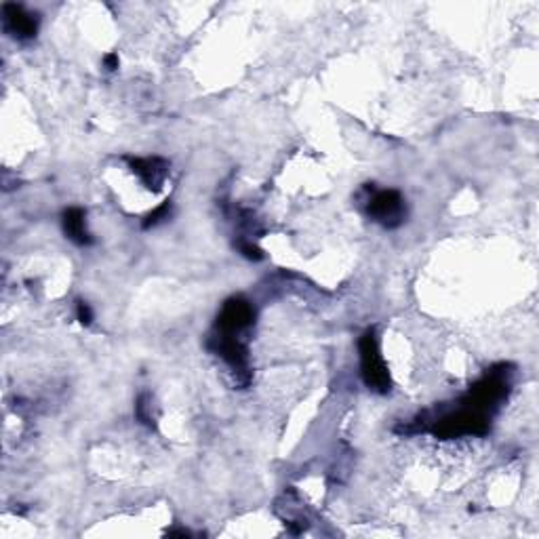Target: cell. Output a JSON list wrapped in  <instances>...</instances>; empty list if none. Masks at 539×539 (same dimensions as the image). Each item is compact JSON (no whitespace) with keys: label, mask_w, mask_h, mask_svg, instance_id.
I'll list each match as a JSON object with an SVG mask.
<instances>
[{"label":"cell","mask_w":539,"mask_h":539,"mask_svg":"<svg viewBox=\"0 0 539 539\" xmlns=\"http://www.w3.org/2000/svg\"><path fill=\"white\" fill-rule=\"evenodd\" d=\"M135 417L139 422L143 423V426L148 428H154L156 422H154V415H152V401H150V395H142L137 398L135 403Z\"/></svg>","instance_id":"cell-11"},{"label":"cell","mask_w":539,"mask_h":539,"mask_svg":"<svg viewBox=\"0 0 539 539\" xmlns=\"http://www.w3.org/2000/svg\"><path fill=\"white\" fill-rule=\"evenodd\" d=\"M491 430V415L484 411L464 407L432 423V434L440 440L459 439V436H484Z\"/></svg>","instance_id":"cell-2"},{"label":"cell","mask_w":539,"mask_h":539,"mask_svg":"<svg viewBox=\"0 0 539 539\" xmlns=\"http://www.w3.org/2000/svg\"><path fill=\"white\" fill-rule=\"evenodd\" d=\"M76 317H78V323L89 326L91 323H93V310H91V306L87 304V301L78 300L76 301Z\"/></svg>","instance_id":"cell-13"},{"label":"cell","mask_w":539,"mask_h":539,"mask_svg":"<svg viewBox=\"0 0 539 539\" xmlns=\"http://www.w3.org/2000/svg\"><path fill=\"white\" fill-rule=\"evenodd\" d=\"M367 213L386 228H398L404 222V201L401 192L381 190L369 198Z\"/></svg>","instance_id":"cell-5"},{"label":"cell","mask_w":539,"mask_h":539,"mask_svg":"<svg viewBox=\"0 0 539 539\" xmlns=\"http://www.w3.org/2000/svg\"><path fill=\"white\" fill-rule=\"evenodd\" d=\"M209 350L217 356H222L223 361L228 362V367L240 378V384L247 386L251 381V373H249V350L242 342H239V337L228 335V333H220L217 331L213 337H209Z\"/></svg>","instance_id":"cell-4"},{"label":"cell","mask_w":539,"mask_h":539,"mask_svg":"<svg viewBox=\"0 0 539 539\" xmlns=\"http://www.w3.org/2000/svg\"><path fill=\"white\" fill-rule=\"evenodd\" d=\"M256 323V308L251 306V301L242 298H232L223 304L220 317H217L215 329L220 333H228V335H236L247 326Z\"/></svg>","instance_id":"cell-6"},{"label":"cell","mask_w":539,"mask_h":539,"mask_svg":"<svg viewBox=\"0 0 539 539\" xmlns=\"http://www.w3.org/2000/svg\"><path fill=\"white\" fill-rule=\"evenodd\" d=\"M126 161H129L131 171L139 175V179L143 181L145 187H150V190L154 192L161 190L169 175V162L165 159L152 156V159H126Z\"/></svg>","instance_id":"cell-8"},{"label":"cell","mask_w":539,"mask_h":539,"mask_svg":"<svg viewBox=\"0 0 539 539\" xmlns=\"http://www.w3.org/2000/svg\"><path fill=\"white\" fill-rule=\"evenodd\" d=\"M236 247H239L240 256L251 259V262H262V259H264V251L249 240H239V242H236Z\"/></svg>","instance_id":"cell-12"},{"label":"cell","mask_w":539,"mask_h":539,"mask_svg":"<svg viewBox=\"0 0 539 539\" xmlns=\"http://www.w3.org/2000/svg\"><path fill=\"white\" fill-rule=\"evenodd\" d=\"M171 213H173V203L171 201H165L162 204H159V207H156L152 211V213L145 215V220L142 222V226H143V230L156 228V226H159V223L169 220V217H171Z\"/></svg>","instance_id":"cell-10"},{"label":"cell","mask_w":539,"mask_h":539,"mask_svg":"<svg viewBox=\"0 0 539 539\" xmlns=\"http://www.w3.org/2000/svg\"><path fill=\"white\" fill-rule=\"evenodd\" d=\"M3 23L11 36H15L20 40H28L34 39L36 32H39L40 20L39 13H32L23 4L7 3L3 4Z\"/></svg>","instance_id":"cell-7"},{"label":"cell","mask_w":539,"mask_h":539,"mask_svg":"<svg viewBox=\"0 0 539 539\" xmlns=\"http://www.w3.org/2000/svg\"><path fill=\"white\" fill-rule=\"evenodd\" d=\"M359 352H361V375L369 390L379 392V395H387L390 392L392 379L390 371H387L384 359L379 352V342L375 335V329H369L362 333L359 339Z\"/></svg>","instance_id":"cell-3"},{"label":"cell","mask_w":539,"mask_h":539,"mask_svg":"<svg viewBox=\"0 0 539 539\" xmlns=\"http://www.w3.org/2000/svg\"><path fill=\"white\" fill-rule=\"evenodd\" d=\"M510 375L512 371H508V365L493 367L482 379H478L470 387L468 395L462 398V404L491 415L506 401L508 392H510Z\"/></svg>","instance_id":"cell-1"},{"label":"cell","mask_w":539,"mask_h":539,"mask_svg":"<svg viewBox=\"0 0 539 539\" xmlns=\"http://www.w3.org/2000/svg\"><path fill=\"white\" fill-rule=\"evenodd\" d=\"M87 213L81 207H70L64 211L62 215V226L68 239L78 247H89L93 245V236L87 230Z\"/></svg>","instance_id":"cell-9"},{"label":"cell","mask_w":539,"mask_h":539,"mask_svg":"<svg viewBox=\"0 0 539 539\" xmlns=\"http://www.w3.org/2000/svg\"><path fill=\"white\" fill-rule=\"evenodd\" d=\"M104 65H106V70H108V72L118 70V65H120L118 53H108V56L104 57Z\"/></svg>","instance_id":"cell-14"}]
</instances>
